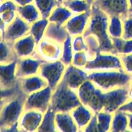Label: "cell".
<instances>
[{
	"label": "cell",
	"instance_id": "1",
	"mask_svg": "<svg viewBox=\"0 0 132 132\" xmlns=\"http://www.w3.org/2000/svg\"><path fill=\"white\" fill-rule=\"evenodd\" d=\"M24 100V95L19 94L2 106L0 110V130H6L7 128H12L17 125Z\"/></svg>",
	"mask_w": 132,
	"mask_h": 132
},
{
	"label": "cell",
	"instance_id": "2",
	"mask_svg": "<svg viewBox=\"0 0 132 132\" xmlns=\"http://www.w3.org/2000/svg\"><path fill=\"white\" fill-rule=\"evenodd\" d=\"M131 77L130 74L123 72L92 73L89 76L92 81L103 90H108L115 86H129Z\"/></svg>",
	"mask_w": 132,
	"mask_h": 132
},
{
	"label": "cell",
	"instance_id": "3",
	"mask_svg": "<svg viewBox=\"0 0 132 132\" xmlns=\"http://www.w3.org/2000/svg\"><path fill=\"white\" fill-rule=\"evenodd\" d=\"M79 104L77 97L62 82L53 95L52 108L59 112H67Z\"/></svg>",
	"mask_w": 132,
	"mask_h": 132
},
{
	"label": "cell",
	"instance_id": "4",
	"mask_svg": "<svg viewBox=\"0 0 132 132\" xmlns=\"http://www.w3.org/2000/svg\"><path fill=\"white\" fill-rule=\"evenodd\" d=\"M94 17L92 18L90 29L99 39L102 49L104 50H110L112 45L106 35V18L103 13L101 12L100 9L94 6Z\"/></svg>",
	"mask_w": 132,
	"mask_h": 132
},
{
	"label": "cell",
	"instance_id": "5",
	"mask_svg": "<svg viewBox=\"0 0 132 132\" xmlns=\"http://www.w3.org/2000/svg\"><path fill=\"white\" fill-rule=\"evenodd\" d=\"M94 6L116 17H128V0H95Z\"/></svg>",
	"mask_w": 132,
	"mask_h": 132
},
{
	"label": "cell",
	"instance_id": "6",
	"mask_svg": "<svg viewBox=\"0 0 132 132\" xmlns=\"http://www.w3.org/2000/svg\"><path fill=\"white\" fill-rule=\"evenodd\" d=\"M130 99L128 87L110 92L103 95V106L107 112H112L122 106Z\"/></svg>",
	"mask_w": 132,
	"mask_h": 132
},
{
	"label": "cell",
	"instance_id": "7",
	"mask_svg": "<svg viewBox=\"0 0 132 132\" xmlns=\"http://www.w3.org/2000/svg\"><path fill=\"white\" fill-rule=\"evenodd\" d=\"M93 85L86 82L80 90L81 100L94 110H99L103 107V95L97 90H94Z\"/></svg>",
	"mask_w": 132,
	"mask_h": 132
},
{
	"label": "cell",
	"instance_id": "8",
	"mask_svg": "<svg viewBox=\"0 0 132 132\" xmlns=\"http://www.w3.org/2000/svg\"><path fill=\"white\" fill-rule=\"evenodd\" d=\"M17 61L8 64H0V86L5 89L17 86L15 81Z\"/></svg>",
	"mask_w": 132,
	"mask_h": 132
},
{
	"label": "cell",
	"instance_id": "9",
	"mask_svg": "<svg viewBox=\"0 0 132 132\" xmlns=\"http://www.w3.org/2000/svg\"><path fill=\"white\" fill-rule=\"evenodd\" d=\"M27 30V25L19 17H16L11 23L5 28L3 39L7 42L12 43L23 36Z\"/></svg>",
	"mask_w": 132,
	"mask_h": 132
},
{
	"label": "cell",
	"instance_id": "10",
	"mask_svg": "<svg viewBox=\"0 0 132 132\" xmlns=\"http://www.w3.org/2000/svg\"><path fill=\"white\" fill-rule=\"evenodd\" d=\"M50 91L49 89L37 92L29 97L26 103V109L34 108L40 110L41 112L44 111L47 106L48 100L50 99Z\"/></svg>",
	"mask_w": 132,
	"mask_h": 132
},
{
	"label": "cell",
	"instance_id": "11",
	"mask_svg": "<svg viewBox=\"0 0 132 132\" xmlns=\"http://www.w3.org/2000/svg\"><path fill=\"white\" fill-rule=\"evenodd\" d=\"M12 45V43L0 40V64H8L16 61V54Z\"/></svg>",
	"mask_w": 132,
	"mask_h": 132
},
{
	"label": "cell",
	"instance_id": "12",
	"mask_svg": "<svg viewBox=\"0 0 132 132\" xmlns=\"http://www.w3.org/2000/svg\"><path fill=\"white\" fill-rule=\"evenodd\" d=\"M63 69V66L60 63L49 64L43 68L42 74L48 80L50 86H54L60 77Z\"/></svg>",
	"mask_w": 132,
	"mask_h": 132
},
{
	"label": "cell",
	"instance_id": "13",
	"mask_svg": "<svg viewBox=\"0 0 132 132\" xmlns=\"http://www.w3.org/2000/svg\"><path fill=\"white\" fill-rule=\"evenodd\" d=\"M86 67L89 68H109L116 67L117 69H121L122 65L119 59L110 56L100 57L96 61H94Z\"/></svg>",
	"mask_w": 132,
	"mask_h": 132
},
{
	"label": "cell",
	"instance_id": "14",
	"mask_svg": "<svg viewBox=\"0 0 132 132\" xmlns=\"http://www.w3.org/2000/svg\"><path fill=\"white\" fill-rule=\"evenodd\" d=\"M16 10L15 4L10 1H7L0 6V15L6 24L10 23L14 19V11Z\"/></svg>",
	"mask_w": 132,
	"mask_h": 132
},
{
	"label": "cell",
	"instance_id": "15",
	"mask_svg": "<svg viewBox=\"0 0 132 132\" xmlns=\"http://www.w3.org/2000/svg\"><path fill=\"white\" fill-rule=\"evenodd\" d=\"M19 87L18 85L9 89H5L0 86V107L3 106L8 102L15 97L19 94Z\"/></svg>",
	"mask_w": 132,
	"mask_h": 132
},
{
	"label": "cell",
	"instance_id": "16",
	"mask_svg": "<svg viewBox=\"0 0 132 132\" xmlns=\"http://www.w3.org/2000/svg\"><path fill=\"white\" fill-rule=\"evenodd\" d=\"M67 82L71 87H77L85 79V75L79 70H72L68 72L67 76Z\"/></svg>",
	"mask_w": 132,
	"mask_h": 132
},
{
	"label": "cell",
	"instance_id": "17",
	"mask_svg": "<svg viewBox=\"0 0 132 132\" xmlns=\"http://www.w3.org/2000/svg\"><path fill=\"white\" fill-rule=\"evenodd\" d=\"M113 125L114 128H116V131H126L128 125V114H125V112L119 111L116 116Z\"/></svg>",
	"mask_w": 132,
	"mask_h": 132
},
{
	"label": "cell",
	"instance_id": "18",
	"mask_svg": "<svg viewBox=\"0 0 132 132\" xmlns=\"http://www.w3.org/2000/svg\"><path fill=\"white\" fill-rule=\"evenodd\" d=\"M58 125L62 128V130L64 131H73L75 127H73V122L72 119L67 116H58L57 117Z\"/></svg>",
	"mask_w": 132,
	"mask_h": 132
},
{
	"label": "cell",
	"instance_id": "19",
	"mask_svg": "<svg viewBox=\"0 0 132 132\" xmlns=\"http://www.w3.org/2000/svg\"><path fill=\"white\" fill-rule=\"evenodd\" d=\"M39 9L43 12V14H48V12L50 11L56 4L55 0H35Z\"/></svg>",
	"mask_w": 132,
	"mask_h": 132
},
{
	"label": "cell",
	"instance_id": "20",
	"mask_svg": "<svg viewBox=\"0 0 132 132\" xmlns=\"http://www.w3.org/2000/svg\"><path fill=\"white\" fill-rule=\"evenodd\" d=\"M41 131H54V114L52 112L48 111L45 117V121L42 126L40 127Z\"/></svg>",
	"mask_w": 132,
	"mask_h": 132
},
{
	"label": "cell",
	"instance_id": "21",
	"mask_svg": "<svg viewBox=\"0 0 132 132\" xmlns=\"http://www.w3.org/2000/svg\"><path fill=\"white\" fill-rule=\"evenodd\" d=\"M125 19L123 38L125 40L132 39V17H127Z\"/></svg>",
	"mask_w": 132,
	"mask_h": 132
},
{
	"label": "cell",
	"instance_id": "22",
	"mask_svg": "<svg viewBox=\"0 0 132 132\" xmlns=\"http://www.w3.org/2000/svg\"><path fill=\"white\" fill-rule=\"evenodd\" d=\"M24 90H36L37 88L40 87L41 85H42V81L41 79H39L37 77H34V78L30 79L29 80H26L24 81Z\"/></svg>",
	"mask_w": 132,
	"mask_h": 132
},
{
	"label": "cell",
	"instance_id": "23",
	"mask_svg": "<svg viewBox=\"0 0 132 132\" xmlns=\"http://www.w3.org/2000/svg\"><path fill=\"white\" fill-rule=\"evenodd\" d=\"M122 61L125 72L132 76V54L122 56Z\"/></svg>",
	"mask_w": 132,
	"mask_h": 132
},
{
	"label": "cell",
	"instance_id": "24",
	"mask_svg": "<svg viewBox=\"0 0 132 132\" xmlns=\"http://www.w3.org/2000/svg\"><path fill=\"white\" fill-rule=\"evenodd\" d=\"M88 6V5L87 3L80 0H74L68 4V6L75 11H82L86 10Z\"/></svg>",
	"mask_w": 132,
	"mask_h": 132
},
{
	"label": "cell",
	"instance_id": "25",
	"mask_svg": "<svg viewBox=\"0 0 132 132\" xmlns=\"http://www.w3.org/2000/svg\"><path fill=\"white\" fill-rule=\"evenodd\" d=\"M119 111L126 113H132V99L120 107Z\"/></svg>",
	"mask_w": 132,
	"mask_h": 132
},
{
	"label": "cell",
	"instance_id": "26",
	"mask_svg": "<svg viewBox=\"0 0 132 132\" xmlns=\"http://www.w3.org/2000/svg\"><path fill=\"white\" fill-rule=\"evenodd\" d=\"M5 24L6 23H5L3 20L2 19V18H0V31L2 32L3 36L4 33H5Z\"/></svg>",
	"mask_w": 132,
	"mask_h": 132
},
{
	"label": "cell",
	"instance_id": "27",
	"mask_svg": "<svg viewBox=\"0 0 132 132\" xmlns=\"http://www.w3.org/2000/svg\"><path fill=\"white\" fill-rule=\"evenodd\" d=\"M128 128H129V130L132 131V113H128Z\"/></svg>",
	"mask_w": 132,
	"mask_h": 132
},
{
	"label": "cell",
	"instance_id": "28",
	"mask_svg": "<svg viewBox=\"0 0 132 132\" xmlns=\"http://www.w3.org/2000/svg\"><path fill=\"white\" fill-rule=\"evenodd\" d=\"M14 1L20 5H25L28 3L32 2V0H14Z\"/></svg>",
	"mask_w": 132,
	"mask_h": 132
},
{
	"label": "cell",
	"instance_id": "29",
	"mask_svg": "<svg viewBox=\"0 0 132 132\" xmlns=\"http://www.w3.org/2000/svg\"><path fill=\"white\" fill-rule=\"evenodd\" d=\"M128 17H132V0H128Z\"/></svg>",
	"mask_w": 132,
	"mask_h": 132
},
{
	"label": "cell",
	"instance_id": "30",
	"mask_svg": "<svg viewBox=\"0 0 132 132\" xmlns=\"http://www.w3.org/2000/svg\"><path fill=\"white\" fill-rule=\"evenodd\" d=\"M129 88V98L132 99V77L131 79V81H130V85L128 86Z\"/></svg>",
	"mask_w": 132,
	"mask_h": 132
},
{
	"label": "cell",
	"instance_id": "31",
	"mask_svg": "<svg viewBox=\"0 0 132 132\" xmlns=\"http://www.w3.org/2000/svg\"><path fill=\"white\" fill-rule=\"evenodd\" d=\"M85 1H86L88 4H90L93 2V1H94V0H85Z\"/></svg>",
	"mask_w": 132,
	"mask_h": 132
},
{
	"label": "cell",
	"instance_id": "32",
	"mask_svg": "<svg viewBox=\"0 0 132 132\" xmlns=\"http://www.w3.org/2000/svg\"><path fill=\"white\" fill-rule=\"evenodd\" d=\"M1 39H3V34H2V32L0 31V40H1Z\"/></svg>",
	"mask_w": 132,
	"mask_h": 132
},
{
	"label": "cell",
	"instance_id": "33",
	"mask_svg": "<svg viewBox=\"0 0 132 132\" xmlns=\"http://www.w3.org/2000/svg\"><path fill=\"white\" fill-rule=\"evenodd\" d=\"M62 1H63V0H58V1H59V2H62Z\"/></svg>",
	"mask_w": 132,
	"mask_h": 132
},
{
	"label": "cell",
	"instance_id": "34",
	"mask_svg": "<svg viewBox=\"0 0 132 132\" xmlns=\"http://www.w3.org/2000/svg\"><path fill=\"white\" fill-rule=\"evenodd\" d=\"M1 108H2V107H0V110H1Z\"/></svg>",
	"mask_w": 132,
	"mask_h": 132
}]
</instances>
